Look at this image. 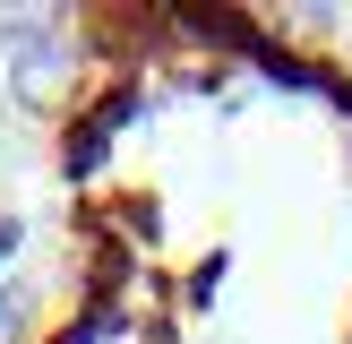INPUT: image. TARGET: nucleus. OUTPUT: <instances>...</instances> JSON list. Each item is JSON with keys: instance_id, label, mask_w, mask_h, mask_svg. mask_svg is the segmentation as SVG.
<instances>
[{"instance_id": "f257e3e1", "label": "nucleus", "mask_w": 352, "mask_h": 344, "mask_svg": "<svg viewBox=\"0 0 352 344\" xmlns=\"http://www.w3.org/2000/svg\"><path fill=\"white\" fill-rule=\"evenodd\" d=\"M52 258L9 344H352V52L241 0H86L43 103Z\"/></svg>"}]
</instances>
